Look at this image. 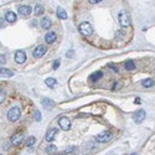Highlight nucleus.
<instances>
[{
  "instance_id": "393cba45",
  "label": "nucleus",
  "mask_w": 155,
  "mask_h": 155,
  "mask_svg": "<svg viewBox=\"0 0 155 155\" xmlns=\"http://www.w3.org/2000/svg\"><path fill=\"white\" fill-rule=\"evenodd\" d=\"M35 141H36V138H35V136H29L27 140H26V145H27L29 148H31V146L35 144Z\"/></svg>"
},
{
  "instance_id": "c85d7f7f",
  "label": "nucleus",
  "mask_w": 155,
  "mask_h": 155,
  "mask_svg": "<svg viewBox=\"0 0 155 155\" xmlns=\"http://www.w3.org/2000/svg\"><path fill=\"white\" fill-rule=\"evenodd\" d=\"M5 99V92L4 91H0V103H3Z\"/></svg>"
},
{
  "instance_id": "aec40b11",
  "label": "nucleus",
  "mask_w": 155,
  "mask_h": 155,
  "mask_svg": "<svg viewBox=\"0 0 155 155\" xmlns=\"http://www.w3.org/2000/svg\"><path fill=\"white\" fill-rule=\"evenodd\" d=\"M44 11H45V8H44L41 4H37L36 6H35L34 13H35V15H36V16H40V15H42V14H44Z\"/></svg>"
},
{
  "instance_id": "2eb2a0df",
  "label": "nucleus",
  "mask_w": 155,
  "mask_h": 155,
  "mask_svg": "<svg viewBox=\"0 0 155 155\" xmlns=\"http://www.w3.org/2000/svg\"><path fill=\"white\" fill-rule=\"evenodd\" d=\"M13 76H14V72L11 70L0 67V77H13Z\"/></svg>"
},
{
  "instance_id": "5701e85b",
  "label": "nucleus",
  "mask_w": 155,
  "mask_h": 155,
  "mask_svg": "<svg viewBox=\"0 0 155 155\" xmlns=\"http://www.w3.org/2000/svg\"><path fill=\"white\" fill-rule=\"evenodd\" d=\"M56 150H57V148L55 145H47L45 149V151L47 154H53V153H56Z\"/></svg>"
},
{
  "instance_id": "412c9836",
  "label": "nucleus",
  "mask_w": 155,
  "mask_h": 155,
  "mask_svg": "<svg viewBox=\"0 0 155 155\" xmlns=\"http://www.w3.org/2000/svg\"><path fill=\"white\" fill-rule=\"evenodd\" d=\"M103 77V72L102 71H97V72H94L93 75H92V77H91V81H93V82H97L98 80H100Z\"/></svg>"
},
{
  "instance_id": "9d476101",
  "label": "nucleus",
  "mask_w": 155,
  "mask_h": 155,
  "mask_svg": "<svg viewBox=\"0 0 155 155\" xmlns=\"http://www.w3.org/2000/svg\"><path fill=\"white\" fill-rule=\"evenodd\" d=\"M15 61L19 65H22L24 62L26 61V53L24 52V51H21V50L16 51V53H15Z\"/></svg>"
},
{
  "instance_id": "ddd939ff",
  "label": "nucleus",
  "mask_w": 155,
  "mask_h": 155,
  "mask_svg": "<svg viewBox=\"0 0 155 155\" xmlns=\"http://www.w3.org/2000/svg\"><path fill=\"white\" fill-rule=\"evenodd\" d=\"M16 19H17V16H16V14L14 13V11H8V13L5 14V21H8L10 24L15 22Z\"/></svg>"
},
{
  "instance_id": "4468645a",
  "label": "nucleus",
  "mask_w": 155,
  "mask_h": 155,
  "mask_svg": "<svg viewBox=\"0 0 155 155\" xmlns=\"http://www.w3.org/2000/svg\"><path fill=\"white\" fill-rule=\"evenodd\" d=\"M45 41L47 44H53L56 41V34L53 32V31H51V32H47L46 35H45Z\"/></svg>"
},
{
  "instance_id": "7ed1b4c3",
  "label": "nucleus",
  "mask_w": 155,
  "mask_h": 155,
  "mask_svg": "<svg viewBox=\"0 0 155 155\" xmlns=\"http://www.w3.org/2000/svg\"><path fill=\"white\" fill-rule=\"evenodd\" d=\"M78 29H80V32L83 35V36H91V35L93 34V27H92L91 24L87 22V21L82 22L78 26Z\"/></svg>"
},
{
  "instance_id": "f03ea898",
  "label": "nucleus",
  "mask_w": 155,
  "mask_h": 155,
  "mask_svg": "<svg viewBox=\"0 0 155 155\" xmlns=\"http://www.w3.org/2000/svg\"><path fill=\"white\" fill-rule=\"evenodd\" d=\"M21 117V111L19 107H13L9 112H8V119L10 122H16V121H19Z\"/></svg>"
},
{
  "instance_id": "2f4dec72",
  "label": "nucleus",
  "mask_w": 155,
  "mask_h": 155,
  "mask_svg": "<svg viewBox=\"0 0 155 155\" xmlns=\"http://www.w3.org/2000/svg\"><path fill=\"white\" fill-rule=\"evenodd\" d=\"M72 55H73V50H70V51L67 52V57L71 58V57H72Z\"/></svg>"
},
{
  "instance_id": "cd10ccee",
  "label": "nucleus",
  "mask_w": 155,
  "mask_h": 155,
  "mask_svg": "<svg viewBox=\"0 0 155 155\" xmlns=\"http://www.w3.org/2000/svg\"><path fill=\"white\" fill-rule=\"evenodd\" d=\"M6 63V57L4 55H0V65H5Z\"/></svg>"
},
{
  "instance_id": "c756f323",
  "label": "nucleus",
  "mask_w": 155,
  "mask_h": 155,
  "mask_svg": "<svg viewBox=\"0 0 155 155\" xmlns=\"http://www.w3.org/2000/svg\"><path fill=\"white\" fill-rule=\"evenodd\" d=\"M60 66V60H56L55 62H53V70H57Z\"/></svg>"
},
{
  "instance_id": "6e6552de",
  "label": "nucleus",
  "mask_w": 155,
  "mask_h": 155,
  "mask_svg": "<svg viewBox=\"0 0 155 155\" xmlns=\"http://www.w3.org/2000/svg\"><path fill=\"white\" fill-rule=\"evenodd\" d=\"M46 52H47V47L44 46V45H39L36 49L34 50V56L37 57V58H40V57H42Z\"/></svg>"
},
{
  "instance_id": "b1692460",
  "label": "nucleus",
  "mask_w": 155,
  "mask_h": 155,
  "mask_svg": "<svg viewBox=\"0 0 155 155\" xmlns=\"http://www.w3.org/2000/svg\"><path fill=\"white\" fill-rule=\"evenodd\" d=\"M76 150H77L76 146H70V148L66 149V150H63V151L61 153V155H68V154H71V153H75Z\"/></svg>"
},
{
  "instance_id": "473e14b6",
  "label": "nucleus",
  "mask_w": 155,
  "mask_h": 155,
  "mask_svg": "<svg viewBox=\"0 0 155 155\" xmlns=\"http://www.w3.org/2000/svg\"><path fill=\"white\" fill-rule=\"evenodd\" d=\"M119 85H121V83H119V82H116V83H114V87H113V89H114V91H116V89H118L119 87H121Z\"/></svg>"
},
{
  "instance_id": "4be33fe9",
  "label": "nucleus",
  "mask_w": 155,
  "mask_h": 155,
  "mask_svg": "<svg viewBox=\"0 0 155 155\" xmlns=\"http://www.w3.org/2000/svg\"><path fill=\"white\" fill-rule=\"evenodd\" d=\"M45 83H46V86H49L50 88H53L56 86V80L52 78V77H49V78H46Z\"/></svg>"
},
{
  "instance_id": "0eeeda50",
  "label": "nucleus",
  "mask_w": 155,
  "mask_h": 155,
  "mask_svg": "<svg viewBox=\"0 0 155 155\" xmlns=\"http://www.w3.org/2000/svg\"><path fill=\"white\" fill-rule=\"evenodd\" d=\"M11 144H13L14 146H19L21 143L24 141V134L21 133H17V134H14L13 136H11Z\"/></svg>"
},
{
  "instance_id": "f704fd0d",
  "label": "nucleus",
  "mask_w": 155,
  "mask_h": 155,
  "mask_svg": "<svg viewBox=\"0 0 155 155\" xmlns=\"http://www.w3.org/2000/svg\"><path fill=\"white\" fill-rule=\"evenodd\" d=\"M133 155H136V154H133Z\"/></svg>"
},
{
  "instance_id": "f3484780",
  "label": "nucleus",
  "mask_w": 155,
  "mask_h": 155,
  "mask_svg": "<svg viewBox=\"0 0 155 155\" xmlns=\"http://www.w3.org/2000/svg\"><path fill=\"white\" fill-rule=\"evenodd\" d=\"M52 26V22L50 19H47V17H44L42 20H41V27L42 29H50Z\"/></svg>"
},
{
  "instance_id": "72a5a7b5",
  "label": "nucleus",
  "mask_w": 155,
  "mask_h": 155,
  "mask_svg": "<svg viewBox=\"0 0 155 155\" xmlns=\"http://www.w3.org/2000/svg\"><path fill=\"white\" fill-rule=\"evenodd\" d=\"M91 4H97V3H99V1H102V0H88Z\"/></svg>"
},
{
  "instance_id": "9b49d317",
  "label": "nucleus",
  "mask_w": 155,
  "mask_h": 155,
  "mask_svg": "<svg viewBox=\"0 0 155 155\" xmlns=\"http://www.w3.org/2000/svg\"><path fill=\"white\" fill-rule=\"evenodd\" d=\"M41 103H42L44 108H46L47 111H51V109L53 108V107H55V102H53L52 99L47 98V97H45V98L41 99Z\"/></svg>"
},
{
  "instance_id": "a211bd4d",
  "label": "nucleus",
  "mask_w": 155,
  "mask_h": 155,
  "mask_svg": "<svg viewBox=\"0 0 155 155\" xmlns=\"http://www.w3.org/2000/svg\"><path fill=\"white\" fill-rule=\"evenodd\" d=\"M141 86L144 88H150L154 86V80L153 78H146L144 81H141Z\"/></svg>"
},
{
  "instance_id": "7c9ffc66",
  "label": "nucleus",
  "mask_w": 155,
  "mask_h": 155,
  "mask_svg": "<svg viewBox=\"0 0 155 155\" xmlns=\"http://www.w3.org/2000/svg\"><path fill=\"white\" fill-rule=\"evenodd\" d=\"M4 26H5V21H4L3 17H0V29L4 27Z\"/></svg>"
},
{
  "instance_id": "bb28decb",
  "label": "nucleus",
  "mask_w": 155,
  "mask_h": 155,
  "mask_svg": "<svg viewBox=\"0 0 155 155\" xmlns=\"http://www.w3.org/2000/svg\"><path fill=\"white\" fill-rule=\"evenodd\" d=\"M108 67H109V70H112V71H114L116 73L118 72V68H117V66H116L114 63H109V65H108Z\"/></svg>"
},
{
  "instance_id": "f257e3e1",
  "label": "nucleus",
  "mask_w": 155,
  "mask_h": 155,
  "mask_svg": "<svg viewBox=\"0 0 155 155\" xmlns=\"http://www.w3.org/2000/svg\"><path fill=\"white\" fill-rule=\"evenodd\" d=\"M118 20H119L121 26H123V27L130 26V16H129L128 11H126V10L121 11V13H119V15H118Z\"/></svg>"
},
{
  "instance_id": "20e7f679",
  "label": "nucleus",
  "mask_w": 155,
  "mask_h": 155,
  "mask_svg": "<svg viewBox=\"0 0 155 155\" xmlns=\"http://www.w3.org/2000/svg\"><path fill=\"white\" fill-rule=\"evenodd\" d=\"M112 138H113V133L109 132V130H105V132L100 133V134H98L96 136V141H98V143H107V141H109Z\"/></svg>"
},
{
  "instance_id": "6ab92c4d",
  "label": "nucleus",
  "mask_w": 155,
  "mask_h": 155,
  "mask_svg": "<svg viewBox=\"0 0 155 155\" xmlns=\"http://www.w3.org/2000/svg\"><path fill=\"white\" fill-rule=\"evenodd\" d=\"M57 16L60 17V19H67V13H66V10H65L63 8H57Z\"/></svg>"
},
{
  "instance_id": "f8f14e48",
  "label": "nucleus",
  "mask_w": 155,
  "mask_h": 155,
  "mask_svg": "<svg viewBox=\"0 0 155 155\" xmlns=\"http://www.w3.org/2000/svg\"><path fill=\"white\" fill-rule=\"evenodd\" d=\"M57 132H58V129L57 128H52V129H50L49 132L46 133V136H45V139H46V141H52L53 139H55V136H56V134H57Z\"/></svg>"
},
{
  "instance_id": "423d86ee",
  "label": "nucleus",
  "mask_w": 155,
  "mask_h": 155,
  "mask_svg": "<svg viewBox=\"0 0 155 155\" xmlns=\"http://www.w3.org/2000/svg\"><path fill=\"white\" fill-rule=\"evenodd\" d=\"M133 119H134V122H135L136 124L143 123V121L145 119V112L143 111V109L136 111V112L134 113V116H133Z\"/></svg>"
},
{
  "instance_id": "39448f33",
  "label": "nucleus",
  "mask_w": 155,
  "mask_h": 155,
  "mask_svg": "<svg viewBox=\"0 0 155 155\" xmlns=\"http://www.w3.org/2000/svg\"><path fill=\"white\" fill-rule=\"evenodd\" d=\"M58 126L62 130H70L71 129V122L67 117H61L58 119Z\"/></svg>"
},
{
  "instance_id": "a878e982",
  "label": "nucleus",
  "mask_w": 155,
  "mask_h": 155,
  "mask_svg": "<svg viewBox=\"0 0 155 155\" xmlns=\"http://www.w3.org/2000/svg\"><path fill=\"white\" fill-rule=\"evenodd\" d=\"M34 119L35 121H37V122H40L41 121V113H40V111H35L34 112Z\"/></svg>"
},
{
  "instance_id": "dca6fc26",
  "label": "nucleus",
  "mask_w": 155,
  "mask_h": 155,
  "mask_svg": "<svg viewBox=\"0 0 155 155\" xmlns=\"http://www.w3.org/2000/svg\"><path fill=\"white\" fill-rule=\"evenodd\" d=\"M124 68L127 71H133L135 68V63L133 62V60H127V61L124 62Z\"/></svg>"
},
{
  "instance_id": "1a4fd4ad",
  "label": "nucleus",
  "mask_w": 155,
  "mask_h": 155,
  "mask_svg": "<svg viewBox=\"0 0 155 155\" xmlns=\"http://www.w3.org/2000/svg\"><path fill=\"white\" fill-rule=\"evenodd\" d=\"M17 11H19V14L21 16H29L30 14H31V6H29V5H20L19 8H17Z\"/></svg>"
}]
</instances>
